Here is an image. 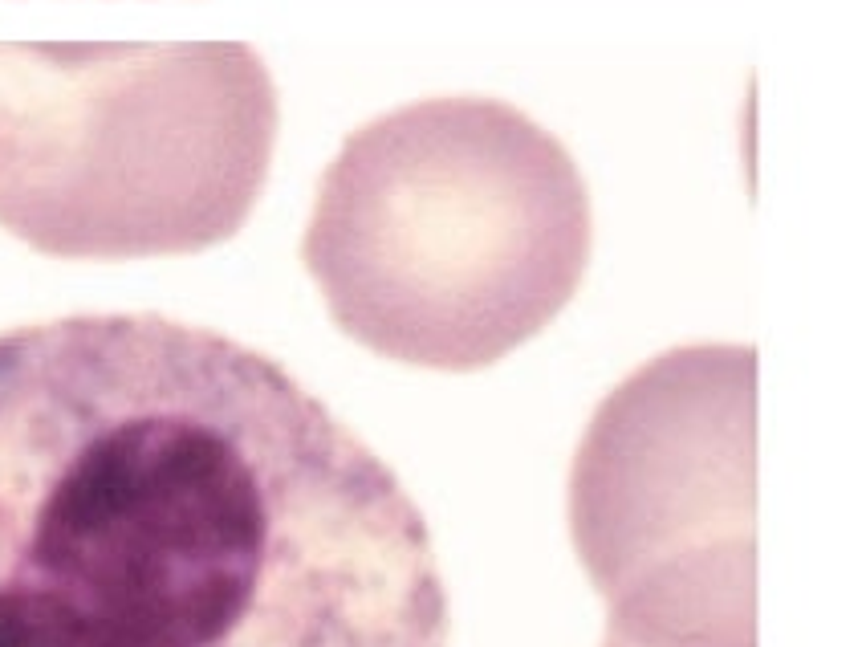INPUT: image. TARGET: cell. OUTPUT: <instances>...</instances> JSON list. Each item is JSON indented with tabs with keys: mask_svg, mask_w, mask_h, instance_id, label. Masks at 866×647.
Wrapping results in <instances>:
<instances>
[{
	"mask_svg": "<svg viewBox=\"0 0 866 647\" xmlns=\"http://www.w3.org/2000/svg\"><path fill=\"white\" fill-rule=\"evenodd\" d=\"M0 647H448L399 477L265 350L163 314L0 334Z\"/></svg>",
	"mask_w": 866,
	"mask_h": 647,
	"instance_id": "6da1fadb",
	"label": "cell"
},
{
	"mask_svg": "<svg viewBox=\"0 0 866 647\" xmlns=\"http://www.w3.org/2000/svg\"><path fill=\"white\" fill-rule=\"evenodd\" d=\"M578 159L484 94L403 102L326 163L301 265L342 334L427 371H480L558 318L590 261Z\"/></svg>",
	"mask_w": 866,
	"mask_h": 647,
	"instance_id": "7a4b0ae2",
	"label": "cell"
},
{
	"mask_svg": "<svg viewBox=\"0 0 866 647\" xmlns=\"http://www.w3.org/2000/svg\"><path fill=\"white\" fill-rule=\"evenodd\" d=\"M277 131L249 41H0V228L61 261L216 249L249 224Z\"/></svg>",
	"mask_w": 866,
	"mask_h": 647,
	"instance_id": "3957f363",
	"label": "cell"
}]
</instances>
